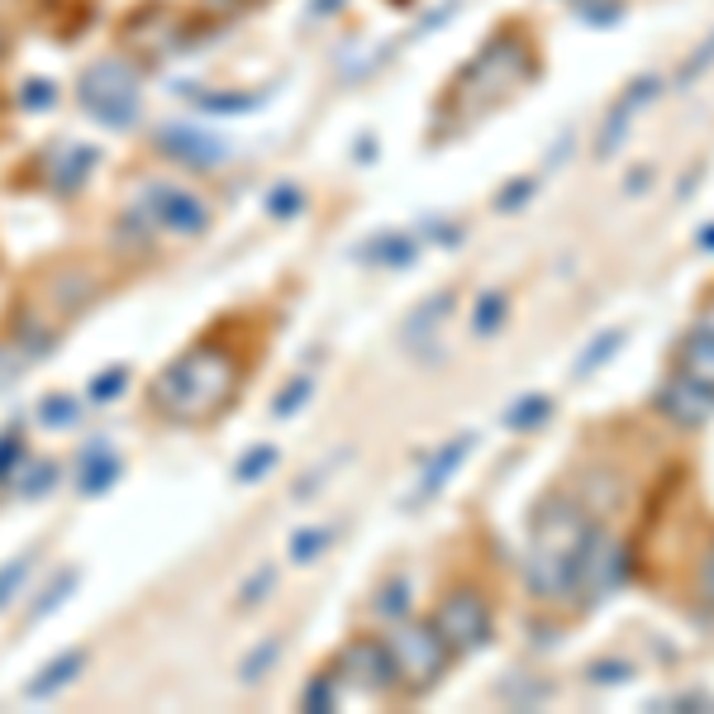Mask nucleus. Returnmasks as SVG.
<instances>
[{"label":"nucleus","mask_w":714,"mask_h":714,"mask_svg":"<svg viewBox=\"0 0 714 714\" xmlns=\"http://www.w3.org/2000/svg\"><path fill=\"white\" fill-rule=\"evenodd\" d=\"M534 72H539L534 49H529L520 34H500L491 49H486L477 63L462 72V86L472 90V100L491 105V100H500V96H510L514 86H524L529 77H534Z\"/></svg>","instance_id":"1"},{"label":"nucleus","mask_w":714,"mask_h":714,"mask_svg":"<svg viewBox=\"0 0 714 714\" xmlns=\"http://www.w3.org/2000/svg\"><path fill=\"white\" fill-rule=\"evenodd\" d=\"M590 514L582 500H567V495H548L543 505L534 510V548L553 553L562 562L576 567V582H582V553L590 543Z\"/></svg>","instance_id":"2"},{"label":"nucleus","mask_w":714,"mask_h":714,"mask_svg":"<svg viewBox=\"0 0 714 714\" xmlns=\"http://www.w3.org/2000/svg\"><path fill=\"white\" fill-rule=\"evenodd\" d=\"M391 658H396V672H405L409 686H429V681H438V672H444L448 662V643L444 633H438L434 625H419V629H396L391 633Z\"/></svg>","instance_id":"3"},{"label":"nucleus","mask_w":714,"mask_h":714,"mask_svg":"<svg viewBox=\"0 0 714 714\" xmlns=\"http://www.w3.org/2000/svg\"><path fill=\"white\" fill-rule=\"evenodd\" d=\"M434 629L444 633V643L452 652H477L486 638H491V605H486L477 590H452V596L438 605Z\"/></svg>","instance_id":"4"},{"label":"nucleus","mask_w":714,"mask_h":714,"mask_svg":"<svg viewBox=\"0 0 714 714\" xmlns=\"http://www.w3.org/2000/svg\"><path fill=\"white\" fill-rule=\"evenodd\" d=\"M625 576H629L625 548H619L610 534L590 529V543H586V553H582V582H576V590H586L590 600H600V596H615V590L625 586Z\"/></svg>","instance_id":"5"},{"label":"nucleus","mask_w":714,"mask_h":714,"mask_svg":"<svg viewBox=\"0 0 714 714\" xmlns=\"http://www.w3.org/2000/svg\"><path fill=\"white\" fill-rule=\"evenodd\" d=\"M658 409L672 424H681V429H701V424L714 419V386L691 372H676L672 382L658 391Z\"/></svg>","instance_id":"6"},{"label":"nucleus","mask_w":714,"mask_h":714,"mask_svg":"<svg viewBox=\"0 0 714 714\" xmlns=\"http://www.w3.org/2000/svg\"><path fill=\"white\" fill-rule=\"evenodd\" d=\"M658 90H662L658 77H633V82L625 86V96L610 105V115H605V125H600V143H596L600 158H610L615 148L629 139V125L638 119V110H643V105H652V96H658Z\"/></svg>","instance_id":"7"},{"label":"nucleus","mask_w":714,"mask_h":714,"mask_svg":"<svg viewBox=\"0 0 714 714\" xmlns=\"http://www.w3.org/2000/svg\"><path fill=\"white\" fill-rule=\"evenodd\" d=\"M681 372H691V376H701V382L714 386V300L701 315V324L686 333V343H681Z\"/></svg>","instance_id":"8"},{"label":"nucleus","mask_w":714,"mask_h":714,"mask_svg":"<svg viewBox=\"0 0 714 714\" xmlns=\"http://www.w3.org/2000/svg\"><path fill=\"white\" fill-rule=\"evenodd\" d=\"M625 339H629L625 329H605L600 339L590 343V348H586L582 358H576V376H590V372H596V367H605V362H610V358L619 353V348H625Z\"/></svg>","instance_id":"9"},{"label":"nucleus","mask_w":714,"mask_h":714,"mask_svg":"<svg viewBox=\"0 0 714 714\" xmlns=\"http://www.w3.org/2000/svg\"><path fill=\"white\" fill-rule=\"evenodd\" d=\"M539 419H548V401L543 396H529L520 401V409H510V424H539Z\"/></svg>","instance_id":"10"},{"label":"nucleus","mask_w":714,"mask_h":714,"mask_svg":"<svg viewBox=\"0 0 714 714\" xmlns=\"http://www.w3.org/2000/svg\"><path fill=\"white\" fill-rule=\"evenodd\" d=\"M710 67H714V34L705 39V49L695 53L686 67H681V82H695V77H701V72H710Z\"/></svg>","instance_id":"11"},{"label":"nucleus","mask_w":714,"mask_h":714,"mask_svg":"<svg viewBox=\"0 0 714 714\" xmlns=\"http://www.w3.org/2000/svg\"><path fill=\"white\" fill-rule=\"evenodd\" d=\"M695 590H701V600L714 610V543H710L705 557H701V582H695Z\"/></svg>","instance_id":"12"},{"label":"nucleus","mask_w":714,"mask_h":714,"mask_svg":"<svg viewBox=\"0 0 714 714\" xmlns=\"http://www.w3.org/2000/svg\"><path fill=\"white\" fill-rule=\"evenodd\" d=\"M500 315H505V300H500V296H486V300H481V315H477V329L491 333V324H500Z\"/></svg>","instance_id":"13"},{"label":"nucleus","mask_w":714,"mask_h":714,"mask_svg":"<svg viewBox=\"0 0 714 714\" xmlns=\"http://www.w3.org/2000/svg\"><path fill=\"white\" fill-rule=\"evenodd\" d=\"M590 676H596V681H615V686H619V681H629L633 672H629V662H596V672H590Z\"/></svg>","instance_id":"14"},{"label":"nucleus","mask_w":714,"mask_h":714,"mask_svg":"<svg viewBox=\"0 0 714 714\" xmlns=\"http://www.w3.org/2000/svg\"><path fill=\"white\" fill-rule=\"evenodd\" d=\"M701 243H705V248L714 253V224H710V230H701Z\"/></svg>","instance_id":"15"}]
</instances>
